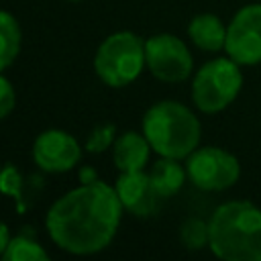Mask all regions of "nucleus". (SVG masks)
Returning a JSON list of instances; mask_svg holds the SVG:
<instances>
[{"label":"nucleus","mask_w":261,"mask_h":261,"mask_svg":"<svg viewBox=\"0 0 261 261\" xmlns=\"http://www.w3.org/2000/svg\"><path fill=\"white\" fill-rule=\"evenodd\" d=\"M122 210L116 188L92 179L55 200L45 226L59 249L71 255H94L112 243Z\"/></svg>","instance_id":"obj_1"},{"label":"nucleus","mask_w":261,"mask_h":261,"mask_svg":"<svg viewBox=\"0 0 261 261\" xmlns=\"http://www.w3.org/2000/svg\"><path fill=\"white\" fill-rule=\"evenodd\" d=\"M208 247L224 261H261V210L245 200L218 206L208 222Z\"/></svg>","instance_id":"obj_2"},{"label":"nucleus","mask_w":261,"mask_h":261,"mask_svg":"<svg viewBox=\"0 0 261 261\" xmlns=\"http://www.w3.org/2000/svg\"><path fill=\"white\" fill-rule=\"evenodd\" d=\"M143 135L157 155L184 159L200 143V120L188 106L163 100L145 112Z\"/></svg>","instance_id":"obj_3"},{"label":"nucleus","mask_w":261,"mask_h":261,"mask_svg":"<svg viewBox=\"0 0 261 261\" xmlns=\"http://www.w3.org/2000/svg\"><path fill=\"white\" fill-rule=\"evenodd\" d=\"M145 65V41L130 31L108 35L94 55V71L110 88L133 84Z\"/></svg>","instance_id":"obj_4"},{"label":"nucleus","mask_w":261,"mask_h":261,"mask_svg":"<svg viewBox=\"0 0 261 261\" xmlns=\"http://www.w3.org/2000/svg\"><path fill=\"white\" fill-rule=\"evenodd\" d=\"M241 86L243 75L239 63L230 57H218L198 69L192 82V100L202 112H220L237 98Z\"/></svg>","instance_id":"obj_5"},{"label":"nucleus","mask_w":261,"mask_h":261,"mask_svg":"<svg viewBox=\"0 0 261 261\" xmlns=\"http://www.w3.org/2000/svg\"><path fill=\"white\" fill-rule=\"evenodd\" d=\"M186 171L196 188L204 192H218L237 184L241 165L239 159L224 149L202 147L188 155Z\"/></svg>","instance_id":"obj_6"},{"label":"nucleus","mask_w":261,"mask_h":261,"mask_svg":"<svg viewBox=\"0 0 261 261\" xmlns=\"http://www.w3.org/2000/svg\"><path fill=\"white\" fill-rule=\"evenodd\" d=\"M145 63L157 80L167 84L184 82L194 65L186 43L169 33H159L145 41Z\"/></svg>","instance_id":"obj_7"},{"label":"nucleus","mask_w":261,"mask_h":261,"mask_svg":"<svg viewBox=\"0 0 261 261\" xmlns=\"http://www.w3.org/2000/svg\"><path fill=\"white\" fill-rule=\"evenodd\" d=\"M224 49L239 65L261 61V4H249L234 14L226 29Z\"/></svg>","instance_id":"obj_8"},{"label":"nucleus","mask_w":261,"mask_h":261,"mask_svg":"<svg viewBox=\"0 0 261 261\" xmlns=\"http://www.w3.org/2000/svg\"><path fill=\"white\" fill-rule=\"evenodd\" d=\"M82 159V147L69 133L61 128L43 130L33 143V161L47 173H63L73 169Z\"/></svg>","instance_id":"obj_9"},{"label":"nucleus","mask_w":261,"mask_h":261,"mask_svg":"<svg viewBox=\"0 0 261 261\" xmlns=\"http://www.w3.org/2000/svg\"><path fill=\"white\" fill-rule=\"evenodd\" d=\"M114 188L122 202V208L135 216H151L159 210L163 202L161 194L153 186L151 175L145 173L143 169L120 173Z\"/></svg>","instance_id":"obj_10"},{"label":"nucleus","mask_w":261,"mask_h":261,"mask_svg":"<svg viewBox=\"0 0 261 261\" xmlns=\"http://www.w3.org/2000/svg\"><path fill=\"white\" fill-rule=\"evenodd\" d=\"M149 153H151V145H149L145 135L128 130V133H122L120 137L114 139L112 159H114V165L120 173L141 171L149 161Z\"/></svg>","instance_id":"obj_11"},{"label":"nucleus","mask_w":261,"mask_h":261,"mask_svg":"<svg viewBox=\"0 0 261 261\" xmlns=\"http://www.w3.org/2000/svg\"><path fill=\"white\" fill-rule=\"evenodd\" d=\"M188 35L202 51H218L226 43V29L214 14H196L188 24Z\"/></svg>","instance_id":"obj_12"},{"label":"nucleus","mask_w":261,"mask_h":261,"mask_svg":"<svg viewBox=\"0 0 261 261\" xmlns=\"http://www.w3.org/2000/svg\"><path fill=\"white\" fill-rule=\"evenodd\" d=\"M179 159H171V157H161L157 163H153L149 175L153 179V186L157 188V192L161 194L163 200L175 196L179 192V188L186 181V169L177 163Z\"/></svg>","instance_id":"obj_13"},{"label":"nucleus","mask_w":261,"mask_h":261,"mask_svg":"<svg viewBox=\"0 0 261 261\" xmlns=\"http://www.w3.org/2000/svg\"><path fill=\"white\" fill-rule=\"evenodd\" d=\"M20 51V24L8 10H0V71L10 67Z\"/></svg>","instance_id":"obj_14"},{"label":"nucleus","mask_w":261,"mask_h":261,"mask_svg":"<svg viewBox=\"0 0 261 261\" xmlns=\"http://www.w3.org/2000/svg\"><path fill=\"white\" fill-rule=\"evenodd\" d=\"M2 259L4 261H47L49 253L43 249L41 243H37L29 234H16V237H10V243Z\"/></svg>","instance_id":"obj_15"},{"label":"nucleus","mask_w":261,"mask_h":261,"mask_svg":"<svg viewBox=\"0 0 261 261\" xmlns=\"http://www.w3.org/2000/svg\"><path fill=\"white\" fill-rule=\"evenodd\" d=\"M179 234H181V243L188 249H202L204 245H208V224L198 218L186 220Z\"/></svg>","instance_id":"obj_16"},{"label":"nucleus","mask_w":261,"mask_h":261,"mask_svg":"<svg viewBox=\"0 0 261 261\" xmlns=\"http://www.w3.org/2000/svg\"><path fill=\"white\" fill-rule=\"evenodd\" d=\"M114 139H116V126L114 124H102V126H96L88 141H86V149L90 153H102L106 151L108 147L114 145Z\"/></svg>","instance_id":"obj_17"},{"label":"nucleus","mask_w":261,"mask_h":261,"mask_svg":"<svg viewBox=\"0 0 261 261\" xmlns=\"http://www.w3.org/2000/svg\"><path fill=\"white\" fill-rule=\"evenodd\" d=\"M14 106H16V92L0 71V120L6 118L14 110Z\"/></svg>","instance_id":"obj_18"},{"label":"nucleus","mask_w":261,"mask_h":261,"mask_svg":"<svg viewBox=\"0 0 261 261\" xmlns=\"http://www.w3.org/2000/svg\"><path fill=\"white\" fill-rule=\"evenodd\" d=\"M0 192L8 196H20V175L12 165H6L0 169Z\"/></svg>","instance_id":"obj_19"},{"label":"nucleus","mask_w":261,"mask_h":261,"mask_svg":"<svg viewBox=\"0 0 261 261\" xmlns=\"http://www.w3.org/2000/svg\"><path fill=\"white\" fill-rule=\"evenodd\" d=\"M8 243H10V232H8V226H6V222H2V220H0V257L4 255V251H6Z\"/></svg>","instance_id":"obj_20"},{"label":"nucleus","mask_w":261,"mask_h":261,"mask_svg":"<svg viewBox=\"0 0 261 261\" xmlns=\"http://www.w3.org/2000/svg\"><path fill=\"white\" fill-rule=\"evenodd\" d=\"M67 2H80V0H67Z\"/></svg>","instance_id":"obj_21"}]
</instances>
